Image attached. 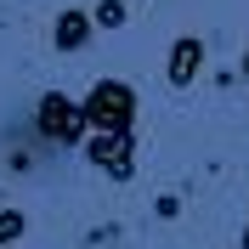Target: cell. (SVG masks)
Here are the masks:
<instances>
[{
  "mask_svg": "<svg viewBox=\"0 0 249 249\" xmlns=\"http://www.w3.org/2000/svg\"><path fill=\"white\" fill-rule=\"evenodd\" d=\"M244 68H249V57H244Z\"/></svg>",
  "mask_w": 249,
  "mask_h": 249,
  "instance_id": "obj_6",
  "label": "cell"
},
{
  "mask_svg": "<svg viewBox=\"0 0 249 249\" xmlns=\"http://www.w3.org/2000/svg\"><path fill=\"white\" fill-rule=\"evenodd\" d=\"M193 68H198V40H176V51H170V79H176V85H187Z\"/></svg>",
  "mask_w": 249,
  "mask_h": 249,
  "instance_id": "obj_3",
  "label": "cell"
},
{
  "mask_svg": "<svg viewBox=\"0 0 249 249\" xmlns=\"http://www.w3.org/2000/svg\"><path fill=\"white\" fill-rule=\"evenodd\" d=\"M130 108H136V102H130V91H124V85H96V96H91V119L102 124V130H124V124H130Z\"/></svg>",
  "mask_w": 249,
  "mask_h": 249,
  "instance_id": "obj_1",
  "label": "cell"
},
{
  "mask_svg": "<svg viewBox=\"0 0 249 249\" xmlns=\"http://www.w3.org/2000/svg\"><path fill=\"white\" fill-rule=\"evenodd\" d=\"M96 23H102V29H119V23H124V6H119V0H102Z\"/></svg>",
  "mask_w": 249,
  "mask_h": 249,
  "instance_id": "obj_5",
  "label": "cell"
},
{
  "mask_svg": "<svg viewBox=\"0 0 249 249\" xmlns=\"http://www.w3.org/2000/svg\"><path fill=\"white\" fill-rule=\"evenodd\" d=\"M85 34H91V23H85V17H79V12L57 17V46H62V51H74L79 40H85Z\"/></svg>",
  "mask_w": 249,
  "mask_h": 249,
  "instance_id": "obj_4",
  "label": "cell"
},
{
  "mask_svg": "<svg viewBox=\"0 0 249 249\" xmlns=\"http://www.w3.org/2000/svg\"><path fill=\"white\" fill-rule=\"evenodd\" d=\"M40 130H46L51 142H74V130H79V108L68 102V96H46V102H40Z\"/></svg>",
  "mask_w": 249,
  "mask_h": 249,
  "instance_id": "obj_2",
  "label": "cell"
}]
</instances>
